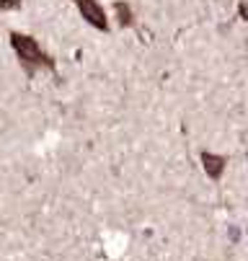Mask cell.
<instances>
[{"label": "cell", "instance_id": "cell-1", "mask_svg": "<svg viewBox=\"0 0 248 261\" xmlns=\"http://www.w3.org/2000/svg\"><path fill=\"white\" fill-rule=\"evenodd\" d=\"M11 47H13V52H16V57H18V62H21V67H23V72H26L29 78H34L39 70H47V72H54L57 70L54 60L29 34L13 31L11 34Z\"/></svg>", "mask_w": 248, "mask_h": 261}, {"label": "cell", "instance_id": "cell-2", "mask_svg": "<svg viewBox=\"0 0 248 261\" xmlns=\"http://www.w3.org/2000/svg\"><path fill=\"white\" fill-rule=\"evenodd\" d=\"M73 3L78 6V11L88 26H93L96 31H103V34L109 31V18H106V11L98 0H73Z\"/></svg>", "mask_w": 248, "mask_h": 261}, {"label": "cell", "instance_id": "cell-3", "mask_svg": "<svg viewBox=\"0 0 248 261\" xmlns=\"http://www.w3.org/2000/svg\"><path fill=\"white\" fill-rule=\"evenodd\" d=\"M199 161H202V168L207 173V178L212 181H220L225 168H228V155H220V153H209V150H202L199 153Z\"/></svg>", "mask_w": 248, "mask_h": 261}, {"label": "cell", "instance_id": "cell-4", "mask_svg": "<svg viewBox=\"0 0 248 261\" xmlns=\"http://www.w3.org/2000/svg\"><path fill=\"white\" fill-rule=\"evenodd\" d=\"M114 11H117V18H119V26H122V29H129V26L134 23V13H132L129 3H122V0H117Z\"/></svg>", "mask_w": 248, "mask_h": 261}, {"label": "cell", "instance_id": "cell-5", "mask_svg": "<svg viewBox=\"0 0 248 261\" xmlns=\"http://www.w3.org/2000/svg\"><path fill=\"white\" fill-rule=\"evenodd\" d=\"M18 6H21V0H0V8H3V11H13Z\"/></svg>", "mask_w": 248, "mask_h": 261}]
</instances>
